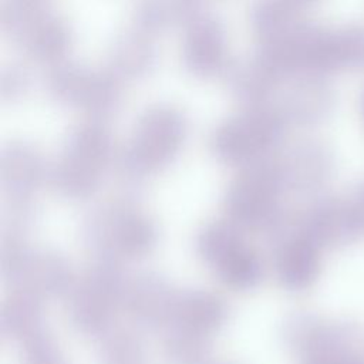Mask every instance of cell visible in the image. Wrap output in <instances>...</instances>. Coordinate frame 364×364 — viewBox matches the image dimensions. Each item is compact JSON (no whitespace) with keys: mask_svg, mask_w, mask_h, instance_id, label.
<instances>
[{"mask_svg":"<svg viewBox=\"0 0 364 364\" xmlns=\"http://www.w3.org/2000/svg\"><path fill=\"white\" fill-rule=\"evenodd\" d=\"M185 44L188 67L198 75L212 77L223 70L226 63L223 36L213 21H195Z\"/></svg>","mask_w":364,"mask_h":364,"instance_id":"6da1fadb","label":"cell"}]
</instances>
